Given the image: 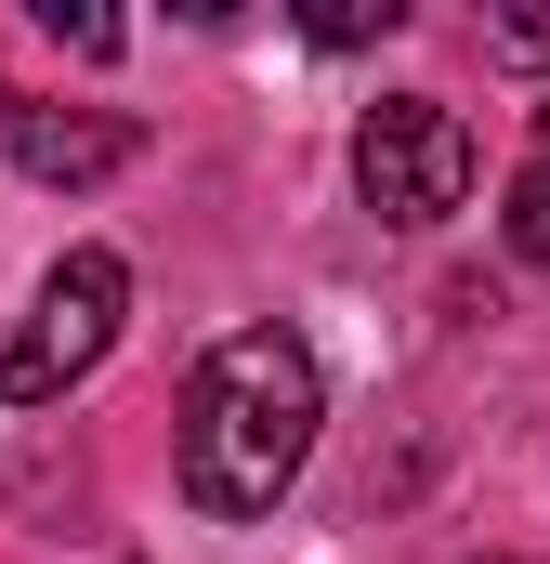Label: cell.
<instances>
[{"mask_svg":"<svg viewBox=\"0 0 550 564\" xmlns=\"http://www.w3.org/2000/svg\"><path fill=\"white\" fill-rule=\"evenodd\" d=\"M315 421H328V381L301 355V328H237L210 341L197 394H184V499L210 525H250L288 499V473L315 459Z\"/></svg>","mask_w":550,"mask_h":564,"instance_id":"6da1fadb","label":"cell"},{"mask_svg":"<svg viewBox=\"0 0 550 564\" xmlns=\"http://www.w3.org/2000/svg\"><path fill=\"white\" fill-rule=\"evenodd\" d=\"M119 315H132V263L119 250H66L40 302H26V328L0 341V394L13 408H53V394H79L106 355H119Z\"/></svg>","mask_w":550,"mask_h":564,"instance_id":"7a4b0ae2","label":"cell"},{"mask_svg":"<svg viewBox=\"0 0 550 564\" xmlns=\"http://www.w3.org/2000/svg\"><path fill=\"white\" fill-rule=\"evenodd\" d=\"M354 184H367L381 224H446V210L472 197V132H459V106H432V93H381L367 132H354Z\"/></svg>","mask_w":550,"mask_h":564,"instance_id":"3957f363","label":"cell"},{"mask_svg":"<svg viewBox=\"0 0 550 564\" xmlns=\"http://www.w3.org/2000/svg\"><path fill=\"white\" fill-rule=\"evenodd\" d=\"M132 119H106V106H0V158L26 171V184H106V171H132Z\"/></svg>","mask_w":550,"mask_h":564,"instance_id":"277c9868","label":"cell"},{"mask_svg":"<svg viewBox=\"0 0 550 564\" xmlns=\"http://www.w3.org/2000/svg\"><path fill=\"white\" fill-rule=\"evenodd\" d=\"M512 250H525V263H550V106H538L525 171H512Z\"/></svg>","mask_w":550,"mask_h":564,"instance_id":"5b68a950","label":"cell"},{"mask_svg":"<svg viewBox=\"0 0 550 564\" xmlns=\"http://www.w3.org/2000/svg\"><path fill=\"white\" fill-rule=\"evenodd\" d=\"M301 40H315V53H354V40H394V0H315V13H301Z\"/></svg>","mask_w":550,"mask_h":564,"instance_id":"8992f818","label":"cell"},{"mask_svg":"<svg viewBox=\"0 0 550 564\" xmlns=\"http://www.w3.org/2000/svg\"><path fill=\"white\" fill-rule=\"evenodd\" d=\"M40 26H53L79 66H106V53H119V13H92V0H40Z\"/></svg>","mask_w":550,"mask_h":564,"instance_id":"52a82bcc","label":"cell"},{"mask_svg":"<svg viewBox=\"0 0 550 564\" xmlns=\"http://www.w3.org/2000/svg\"><path fill=\"white\" fill-rule=\"evenodd\" d=\"M498 53L512 66H550V13H498Z\"/></svg>","mask_w":550,"mask_h":564,"instance_id":"ba28073f","label":"cell"}]
</instances>
